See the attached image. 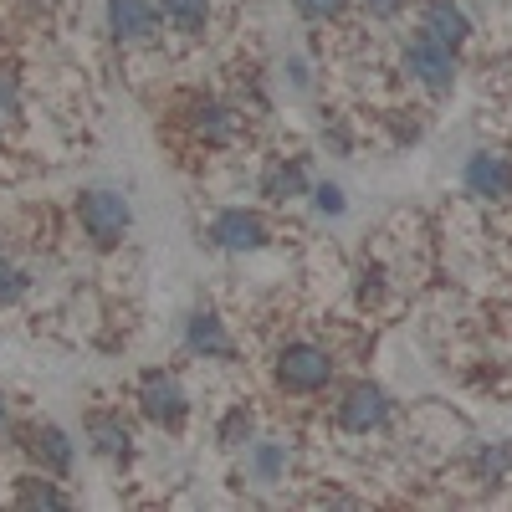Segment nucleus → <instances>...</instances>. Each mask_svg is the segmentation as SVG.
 I'll list each match as a JSON object with an SVG mask.
<instances>
[{
  "mask_svg": "<svg viewBox=\"0 0 512 512\" xmlns=\"http://www.w3.org/2000/svg\"><path fill=\"white\" fill-rule=\"evenodd\" d=\"M26 297V272L11 267V262H0V308H11Z\"/></svg>",
  "mask_w": 512,
  "mask_h": 512,
  "instance_id": "nucleus-19",
  "label": "nucleus"
},
{
  "mask_svg": "<svg viewBox=\"0 0 512 512\" xmlns=\"http://www.w3.org/2000/svg\"><path fill=\"white\" fill-rule=\"evenodd\" d=\"M190 123H195V134L205 139V144H231L236 139V113L226 108V103H195L190 108Z\"/></svg>",
  "mask_w": 512,
  "mask_h": 512,
  "instance_id": "nucleus-14",
  "label": "nucleus"
},
{
  "mask_svg": "<svg viewBox=\"0 0 512 512\" xmlns=\"http://www.w3.org/2000/svg\"><path fill=\"white\" fill-rule=\"evenodd\" d=\"M77 221H82V236L108 251V246H118L128 236L134 210H128V200L118 190H82L77 195Z\"/></svg>",
  "mask_w": 512,
  "mask_h": 512,
  "instance_id": "nucleus-1",
  "label": "nucleus"
},
{
  "mask_svg": "<svg viewBox=\"0 0 512 512\" xmlns=\"http://www.w3.org/2000/svg\"><path fill=\"white\" fill-rule=\"evenodd\" d=\"M26 456L41 466V472H52V477L72 472V441H67L62 425H52V420H41V425L26 431Z\"/></svg>",
  "mask_w": 512,
  "mask_h": 512,
  "instance_id": "nucleus-10",
  "label": "nucleus"
},
{
  "mask_svg": "<svg viewBox=\"0 0 512 512\" xmlns=\"http://www.w3.org/2000/svg\"><path fill=\"white\" fill-rule=\"evenodd\" d=\"M139 410L154 425H164V431H180L185 415H190V395H185V384L169 369H144L139 374Z\"/></svg>",
  "mask_w": 512,
  "mask_h": 512,
  "instance_id": "nucleus-3",
  "label": "nucleus"
},
{
  "mask_svg": "<svg viewBox=\"0 0 512 512\" xmlns=\"http://www.w3.org/2000/svg\"><path fill=\"white\" fill-rule=\"evenodd\" d=\"M108 31L123 47H149L159 36V6L154 0H108Z\"/></svg>",
  "mask_w": 512,
  "mask_h": 512,
  "instance_id": "nucleus-6",
  "label": "nucleus"
},
{
  "mask_svg": "<svg viewBox=\"0 0 512 512\" xmlns=\"http://www.w3.org/2000/svg\"><path fill=\"white\" fill-rule=\"evenodd\" d=\"M16 502L21 507H72L67 492H57L52 482H41V477H21L16 482Z\"/></svg>",
  "mask_w": 512,
  "mask_h": 512,
  "instance_id": "nucleus-16",
  "label": "nucleus"
},
{
  "mask_svg": "<svg viewBox=\"0 0 512 512\" xmlns=\"http://www.w3.org/2000/svg\"><path fill=\"white\" fill-rule=\"evenodd\" d=\"M297 11H303L308 21H333V16H344L349 0H292Z\"/></svg>",
  "mask_w": 512,
  "mask_h": 512,
  "instance_id": "nucleus-20",
  "label": "nucleus"
},
{
  "mask_svg": "<svg viewBox=\"0 0 512 512\" xmlns=\"http://www.w3.org/2000/svg\"><path fill=\"white\" fill-rule=\"evenodd\" d=\"M282 466H287V451H282V446H272V441H256V446H251V472H256V482H277Z\"/></svg>",
  "mask_w": 512,
  "mask_h": 512,
  "instance_id": "nucleus-17",
  "label": "nucleus"
},
{
  "mask_svg": "<svg viewBox=\"0 0 512 512\" xmlns=\"http://www.w3.org/2000/svg\"><path fill=\"white\" fill-rule=\"evenodd\" d=\"M88 441L103 461H128L134 456V431H128V420L113 415V410H93L88 415Z\"/></svg>",
  "mask_w": 512,
  "mask_h": 512,
  "instance_id": "nucleus-11",
  "label": "nucleus"
},
{
  "mask_svg": "<svg viewBox=\"0 0 512 512\" xmlns=\"http://www.w3.org/2000/svg\"><path fill=\"white\" fill-rule=\"evenodd\" d=\"M359 6H364L374 21H390V16H400V11H405V0H359Z\"/></svg>",
  "mask_w": 512,
  "mask_h": 512,
  "instance_id": "nucleus-23",
  "label": "nucleus"
},
{
  "mask_svg": "<svg viewBox=\"0 0 512 512\" xmlns=\"http://www.w3.org/2000/svg\"><path fill=\"white\" fill-rule=\"evenodd\" d=\"M6 123H11V118H6V108H0V128H6Z\"/></svg>",
  "mask_w": 512,
  "mask_h": 512,
  "instance_id": "nucleus-25",
  "label": "nucleus"
},
{
  "mask_svg": "<svg viewBox=\"0 0 512 512\" xmlns=\"http://www.w3.org/2000/svg\"><path fill=\"white\" fill-rule=\"evenodd\" d=\"M461 180H466V190L482 195V200H502V195H512V159L492 154V149H477L472 159H466Z\"/></svg>",
  "mask_w": 512,
  "mask_h": 512,
  "instance_id": "nucleus-9",
  "label": "nucleus"
},
{
  "mask_svg": "<svg viewBox=\"0 0 512 512\" xmlns=\"http://www.w3.org/2000/svg\"><path fill=\"white\" fill-rule=\"evenodd\" d=\"M420 31L436 36V41H446V47H461V41L472 36V21H466V11L456 6V0H425Z\"/></svg>",
  "mask_w": 512,
  "mask_h": 512,
  "instance_id": "nucleus-12",
  "label": "nucleus"
},
{
  "mask_svg": "<svg viewBox=\"0 0 512 512\" xmlns=\"http://www.w3.org/2000/svg\"><path fill=\"white\" fill-rule=\"evenodd\" d=\"M154 6H159V16L169 26L185 31V36H200L205 21H210V0H154Z\"/></svg>",
  "mask_w": 512,
  "mask_h": 512,
  "instance_id": "nucleus-15",
  "label": "nucleus"
},
{
  "mask_svg": "<svg viewBox=\"0 0 512 512\" xmlns=\"http://www.w3.org/2000/svg\"><path fill=\"white\" fill-rule=\"evenodd\" d=\"M6 431H11V400L0 395V441H6Z\"/></svg>",
  "mask_w": 512,
  "mask_h": 512,
  "instance_id": "nucleus-24",
  "label": "nucleus"
},
{
  "mask_svg": "<svg viewBox=\"0 0 512 512\" xmlns=\"http://www.w3.org/2000/svg\"><path fill=\"white\" fill-rule=\"evenodd\" d=\"M267 236H272L267 221L256 216V210H241V205L221 210V216H210V226H205V241L216 246V251H262Z\"/></svg>",
  "mask_w": 512,
  "mask_h": 512,
  "instance_id": "nucleus-5",
  "label": "nucleus"
},
{
  "mask_svg": "<svg viewBox=\"0 0 512 512\" xmlns=\"http://www.w3.org/2000/svg\"><path fill=\"white\" fill-rule=\"evenodd\" d=\"M308 190H313V180H308V164H303V159H277V164H267V175H262V195H267V200L287 205V200L308 195Z\"/></svg>",
  "mask_w": 512,
  "mask_h": 512,
  "instance_id": "nucleus-13",
  "label": "nucleus"
},
{
  "mask_svg": "<svg viewBox=\"0 0 512 512\" xmlns=\"http://www.w3.org/2000/svg\"><path fill=\"white\" fill-rule=\"evenodd\" d=\"M384 420H390V395H384L379 384H354V390L338 400V425H344V431H354V436L379 431Z\"/></svg>",
  "mask_w": 512,
  "mask_h": 512,
  "instance_id": "nucleus-7",
  "label": "nucleus"
},
{
  "mask_svg": "<svg viewBox=\"0 0 512 512\" xmlns=\"http://www.w3.org/2000/svg\"><path fill=\"white\" fill-rule=\"evenodd\" d=\"M272 374H277V384L287 395H318V390H328V379H333V354L297 338V344H287L277 354Z\"/></svg>",
  "mask_w": 512,
  "mask_h": 512,
  "instance_id": "nucleus-2",
  "label": "nucleus"
},
{
  "mask_svg": "<svg viewBox=\"0 0 512 512\" xmlns=\"http://www.w3.org/2000/svg\"><path fill=\"white\" fill-rule=\"evenodd\" d=\"M251 431H256L251 410H246V405H236V410L221 420V446H231V451H236V446H246V441H251Z\"/></svg>",
  "mask_w": 512,
  "mask_h": 512,
  "instance_id": "nucleus-18",
  "label": "nucleus"
},
{
  "mask_svg": "<svg viewBox=\"0 0 512 512\" xmlns=\"http://www.w3.org/2000/svg\"><path fill=\"white\" fill-rule=\"evenodd\" d=\"M405 72L420 82V88L451 93V88H456V47H446V41H436V36L420 31L410 47H405Z\"/></svg>",
  "mask_w": 512,
  "mask_h": 512,
  "instance_id": "nucleus-4",
  "label": "nucleus"
},
{
  "mask_svg": "<svg viewBox=\"0 0 512 512\" xmlns=\"http://www.w3.org/2000/svg\"><path fill=\"white\" fill-rule=\"evenodd\" d=\"M308 195L318 200V210H323V216H344V190H338V185H313Z\"/></svg>",
  "mask_w": 512,
  "mask_h": 512,
  "instance_id": "nucleus-21",
  "label": "nucleus"
},
{
  "mask_svg": "<svg viewBox=\"0 0 512 512\" xmlns=\"http://www.w3.org/2000/svg\"><path fill=\"white\" fill-rule=\"evenodd\" d=\"M507 446H492V451H482L477 456V466H482V477H492V482H502V472H507Z\"/></svg>",
  "mask_w": 512,
  "mask_h": 512,
  "instance_id": "nucleus-22",
  "label": "nucleus"
},
{
  "mask_svg": "<svg viewBox=\"0 0 512 512\" xmlns=\"http://www.w3.org/2000/svg\"><path fill=\"white\" fill-rule=\"evenodd\" d=\"M185 349L200 354V359H231V354H236V338H231V328H226L221 313L195 308V313L185 318Z\"/></svg>",
  "mask_w": 512,
  "mask_h": 512,
  "instance_id": "nucleus-8",
  "label": "nucleus"
}]
</instances>
